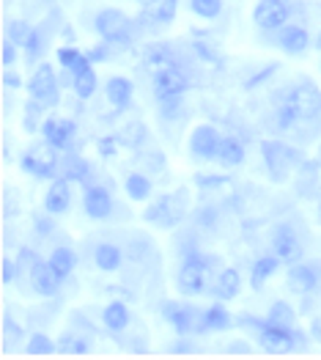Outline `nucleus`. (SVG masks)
I'll list each match as a JSON object with an SVG mask.
<instances>
[{"label":"nucleus","mask_w":321,"mask_h":360,"mask_svg":"<svg viewBox=\"0 0 321 360\" xmlns=\"http://www.w3.org/2000/svg\"><path fill=\"white\" fill-rule=\"evenodd\" d=\"M178 14V0H154L151 3V20L157 25H171Z\"/></svg>","instance_id":"33"},{"label":"nucleus","mask_w":321,"mask_h":360,"mask_svg":"<svg viewBox=\"0 0 321 360\" xmlns=\"http://www.w3.org/2000/svg\"><path fill=\"white\" fill-rule=\"evenodd\" d=\"M138 3H143V6H151V3H154V0H138Z\"/></svg>","instance_id":"58"},{"label":"nucleus","mask_w":321,"mask_h":360,"mask_svg":"<svg viewBox=\"0 0 321 360\" xmlns=\"http://www.w3.org/2000/svg\"><path fill=\"white\" fill-rule=\"evenodd\" d=\"M55 151L47 141H44V146H30L22 157H20V168L33 176V179H41V181H53L58 179V157H55Z\"/></svg>","instance_id":"3"},{"label":"nucleus","mask_w":321,"mask_h":360,"mask_svg":"<svg viewBox=\"0 0 321 360\" xmlns=\"http://www.w3.org/2000/svg\"><path fill=\"white\" fill-rule=\"evenodd\" d=\"M3 86H6L8 91H20L22 86H25V83H22L20 72H14L11 66H6V69H3Z\"/></svg>","instance_id":"51"},{"label":"nucleus","mask_w":321,"mask_h":360,"mask_svg":"<svg viewBox=\"0 0 321 360\" xmlns=\"http://www.w3.org/2000/svg\"><path fill=\"white\" fill-rule=\"evenodd\" d=\"M118 143H121V149H143L146 146V138H148V129L143 121H132V124H124L121 129L116 132Z\"/></svg>","instance_id":"29"},{"label":"nucleus","mask_w":321,"mask_h":360,"mask_svg":"<svg viewBox=\"0 0 321 360\" xmlns=\"http://www.w3.org/2000/svg\"><path fill=\"white\" fill-rule=\"evenodd\" d=\"M286 286H289L291 295L308 297V295L319 286V272H316V267H310V264H305V262L289 264V270H286Z\"/></svg>","instance_id":"16"},{"label":"nucleus","mask_w":321,"mask_h":360,"mask_svg":"<svg viewBox=\"0 0 321 360\" xmlns=\"http://www.w3.org/2000/svg\"><path fill=\"white\" fill-rule=\"evenodd\" d=\"M30 33H33V25H28L25 20H11V22H6V39L14 41L20 50L25 47V41H28Z\"/></svg>","instance_id":"36"},{"label":"nucleus","mask_w":321,"mask_h":360,"mask_svg":"<svg viewBox=\"0 0 321 360\" xmlns=\"http://www.w3.org/2000/svg\"><path fill=\"white\" fill-rule=\"evenodd\" d=\"M86 56L91 58V63H105V60L110 58V44L107 41H99L91 50H86Z\"/></svg>","instance_id":"49"},{"label":"nucleus","mask_w":321,"mask_h":360,"mask_svg":"<svg viewBox=\"0 0 321 360\" xmlns=\"http://www.w3.org/2000/svg\"><path fill=\"white\" fill-rule=\"evenodd\" d=\"M77 135V124L72 119H58V116H50V119L41 121V138L58 151L72 149V141Z\"/></svg>","instance_id":"11"},{"label":"nucleus","mask_w":321,"mask_h":360,"mask_svg":"<svg viewBox=\"0 0 321 360\" xmlns=\"http://www.w3.org/2000/svg\"><path fill=\"white\" fill-rule=\"evenodd\" d=\"M258 335V347L269 355H283V352H294V328H280V325H272L266 319Z\"/></svg>","instance_id":"12"},{"label":"nucleus","mask_w":321,"mask_h":360,"mask_svg":"<svg viewBox=\"0 0 321 360\" xmlns=\"http://www.w3.org/2000/svg\"><path fill=\"white\" fill-rule=\"evenodd\" d=\"M234 314L223 305V302H214L204 311V330L206 333H225L234 328Z\"/></svg>","instance_id":"25"},{"label":"nucleus","mask_w":321,"mask_h":360,"mask_svg":"<svg viewBox=\"0 0 321 360\" xmlns=\"http://www.w3.org/2000/svg\"><path fill=\"white\" fill-rule=\"evenodd\" d=\"M30 99L41 102V105H58V75L53 69V63H39L33 69L28 80Z\"/></svg>","instance_id":"8"},{"label":"nucleus","mask_w":321,"mask_h":360,"mask_svg":"<svg viewBox=\"0 0 321 360\" xmlns=\"http://www.w3.org/2000/svg\"><path fill=\"white\" fill-rule=\"evenodd\" d=\"M118 149H121V143H118L116 135H105V138H99L96 141V151L105 157V160H110V157H116Z\"/></svg>","instance_id":"47"},{"label":"nucleus","mask_w":321,"mask_h":360,"mask_svg":"<svg viewBox=\"0 0 321 360\" xmlns=\"http://www.w3.org/2000/svg\"><path fill=\"white\" fill-rule=\"evenodd\" d=\"M247 341H231L228 347V355H250V347H244Z\"/></svg>","instance_id":"55"},{"label":"nucleus","mask_w":321,"mask_h":360,"mask_svg":"<svg viewBox=\"0 0 321 360\" xmlns=\"http://www.w3.org/2000/svg\"><path fill=\"white\" fill-rule=\"evenodd\" d=\"M44 210L50 214H66L72 210V181L66 176H58V179L50 181V190L44 193Z\"/></svg>","instance_id":"19"},{"label":"nucleus","mask_w":321,"mask_h":360,"mask_svg":"<svg viewBox=\"0 0 321 360\" xmlns=\"http://www.w3.org/2000/svg\"><path fill=\"white\" fill-rule=\"evenodd\" d=\"M124 193H126L129 201L146 204V201H151V195H154V181H151V176H146V174L135 171V174H129V176L124 179Z\"/></svg>","instance_id":"24"},{"label":"nucleus","mask_w":321,"mask_h":360,"mask_svg":"<svg viewBox=\"0 0 321 360\" xmlns=\"http://www.w3.org/2000/svg\"><path fill=\"white\" fill-rule=\"evenodd\" d=\"M113 195L102 184H88L83 193V212L91 220H107L113 214Z\"/></svg>","instance_id":"14"},{"label":"nucleus","mask_w":321,"mask_h":360,"mask_svg":"<svg viewBox=\"0 0 321 360\" xmlns=\"http://www.w3.org/2000/svg\"><path fill=\"white\" fill-rule=\"evenodd\" d=\"M162 316H165V322L173 328L181 338L184 335H190V333L195 330H204V314H198L192 305H187V302H178V300H168L162 305Z\"/></svg>","instance_id":"6"},{"label":"nucleus","mask_w":321,"mask_h":360,"mask_svg":"<svg viewBox=\"0 0 321 360\" xmlns=\"http://www.w3.org/2000/svg\"><path fill=\"white\" fill-rule=\"evenodd\" d=\"M261 157H263V162H266V168H269V176L275 181H283L289 176L294 162H302V160H305L299 151L291 149V146L283 143V141H263Z\"/></svg>","instance_id":"4"},{"label":"nucleus","mask_w":321,"mask_h":360,"mask_svg":"<svg viewBox=\"0 0 321 360\" xmlns=\"http://www.w3.org/2000/svg\"><path fill=\"white\" fill-rule=\"evenodd\" d=\"M217 256L214 253H201V250H190L178 267V275H176V286L184 297H198L206 292V275L209 270L217 267Z\"/></svg>","instance_id":"1"},{"label":"nucleus","mask_w":321,"mask_h":360,"mask_svg":"<svg viewBox=\"0 0 321 360\" xmlns=\"http://www.w3.org/2000/svg\"><path fill=\"white\" fill-rule=\"evenodd\" d=\"M63 283L55 270L50 267V262H41V259H36L33 264H30V286H33V292L39 295V297H55L58 295V286Z\"/></svg>","instance_id":"17"},{"label":"nucleus","mask_w":321,"mask_h":360,"mask_svg":"<svg viewBox=\"0 0 321 360\" xmlns=\"http://www.w3.org/2000/svg\"><path fill=\"white\" fill-rule=\"evenodd\" d=\"M275 69H277V66H275V63H272V66H266V69H263V72H258V75H256V77H250V80H247V83H244V89H256V86H258V83H263V77H269V75H272V72H275Z\"/></svg>","instance_id":"54"},{"label":"nucleus","mask_w":321,"mask_h":360,"mask_svg":"<svg viewBox=\"0 0 321 360\" xmlns=\"http://www.w3.org/2000/svg\"><path fill=\"white\" fill-rule=\"evenodd\" d=\"M129 322H132V314H129V305L126 302L113 300L102 308V325L110 333H124L129 328Z\"/></svg>","instance_id":"23"},{"label":"nucleus","mask_w":321,"mask_h":360,"mask_svg":"<svg viewBox=\"0 0 321 360\" xmlns=\"http://www.w3.org/2000/svg\"><path fill=\"white\" fill-rule=\"evenodd\" d=\"M63 176L69 181H86L91 176V162L83 160V157H72L63 168Z\"/></svg>","instance_id":"37"},{"label":"nucleus","mask_w":321,"mask_h":360,"mask_svg":"<svg viewBox=\"0 0 321 360\" xmlns=\"http://www.w3.org/2000/svg\"><path fill=\"white\" fill-rule=\"evenodd\" d=\"M184 110V94L181 96H159V113L165 119H176Z\"/></svg>","instance_id":"40"},{"label":"nucleus","mask_w":321,"mask_h":360,"mask_svg":"<svg viewBox=\"0 0 321 360\" xmlns=\"http://www.w3.org/2000/svg\"><path fill=\"white\" fill-rule=\"evenodd\" d=\"M17 58H20V47L14 44V41H3V50H0V60H3V66H14L17 63Z\"/></svg>","instance_id":"50"},{"label":"nucleus","mask_w":321,"mask_h":360,"mask_svg":"<svg viewBox=\"0 0 321 360\" xmlns=\"http://www.w3.org/2000/svg\"><path fill=\"white\" fill-rule=\"evenodd\" d=\"M41 50H44V39H41V33L33 28V33L28 36V41H25V47H22V53L28 56V60H36L41 56Z\"/></svg>","instance_id":"43"},{"label":"nucleus","mask_w":321,"mask_h":360,"mask_svg":"<svg viewBox=\"0 0 321 360\" xmlns=\"http://www.w3.org/2000/svg\"><path fill=\"white\" fill-rule=\"evenodd\" d=\"M69 72H72V91L77 94V99H91L96 94L99 77H96L93 63H91V58H88L86 53L80 56V60L74 63V69H69Z\"/></svg>","instance_id":"18"},{"label":"nucleus","mask_w":321,"mask_h":360,"mask_svg":"<svg viewBox=\"0 0 321 360\" xmlns=\"http://www.w3.org/2000/svg\"><path fill=\"white\" fill-rule=\"evenodd\" d=\"M93 30L96 36H102V41L107 44H129V30L132 22L121 8H102L93 17Z\"/></svg>","instance_id":"5"},{"label":"nucleus","mask_w":321,"mask_h":360,"mask_svg":"<svg viewBox=\"0 0 321 360\" xmlns=\"http://www.w3.org/2000/svg\"><path fill=\"white\" fill-rule=\"evenodd\" d=\"M272 250L283 259V264H296V262H302V242L296 237V231H294L289 223H280L277 229H275V237H272Z\"/></svg>","instance_id":"13"},{"label":"nucleus","mask_w":321,"mask_h":360,"mask_svg":"<svg viewBox=\"0 0 321 360\" xmlns=\"http://www.w3.org/2000/svg\"><path fill=\"white\" fill-rule=\"evenodd\" d=\"M105 96H107V102L116 110H126L129 102H132V96H135V83L129 77H124V75H116V77H110L105 83Z\"/></svg>","instance_id":"21"},{"label":"nucleus","mask_w":321,"mask_h":360,"mask_svg":"<svg viewBox=\"0 0 321 360\" xmlns=\"http://www.w3.org/2000/svg\"><path fill=\"white\" fill-rule=\"evenodd\" d=\"M33 229H36V234L39 237H50V234H55V214H50V212H36L33 214Z\"/></svg>","instance_id":"39"},{"label":"nucleus","mask_w":321,"mask_h":360,"mask_svg":"<svg viewBox=\"0 0 321 360\" xmlns=\"http://www.w3.org/2000/svg\"><path fill=\"white\" fill-rule=\"evenodd\" d=\"M47 262H50V267L55 270L60 281H66L74 267H77V253L69 248V245H55L53 250H50V256H47Z\"/></svg>","instance_id":"26"},{"label":"nucleus","mask_w":321,"mask_h":360,"mask_svg":"<svg viewBox=\"0 0 321 360\" xmlns=\"http://www.w3.org/2000/svg\"><path fill=\"white\" fill-rule=\"evenodd\" d=\"M277 44L286 56H302L310 47V33L302 25H283L280 36H277Z\"/></svg>","instance_id":"20"},{"label":"nucleus","mask_w":321,"mask_h":360,"mask_svg":"<svg viewBox=\"0 0 321 360\" xmlns=\"http://www.w3.org/2000/svg\"><path fill=\"white\" fill-rule=\"evenodd\" d=\"M192 50L201 56V60H204V63H211V66H220V63H223V60H220V56H217V50H214V47H209L204 39H195Z\"/></svg>","instance_id":"44"},{"label":"nucleus","mask_w":321,"mask_h":360,"mask_svg":"<svg viewBox=\"0 0 321 360\" xmlns=\"http://www.w3.org/2000/svg\"><path fill=\"white\" fill-rule=\"evenodd\" d=\"M190 11L201 20H217L223 14V0H190Z\"/></svg>","instance_id":"34"},{"label":"nucleus","mask_w":321,"mask_h":360,"mask_svg":"<svg viewBox=\"0 0 321 360\" xmlns=\"http://www.w3.org/2000/svg\"><path fill=\"white\" fill-rule=\"evenodd\" d=\"M286 102L296 110L299 119H316V116L321 113V91L313 80H302V83H296V86L289 91Z\"/></svg>","instance_id":"9"},{"label":"nucleus","mask_w":321,"mask_h":360,"mask_svg":"<svg viewBox=\"0 0 321 360\" xmlns=\"http://www.w3.org/2000/svg\"><path fill=\"white\" fill-rule=\"evenodd\" d=\"M146 66L151 75H157V72H162V69H168V66H176V60L171 58V53H168L165 47H151L146 53Z\"/></svg>","instance_id":"35"},{"label":"nucleus","mask_w":321,"mask_h":360,"mask_svg":"<svg viewBox=\"0 0 321 360\" xmlns=\"http://www.w3.org/2000/svg\"><path fill=\"white\" fill-rule=\"evenodd\" d=\"M3 338H6V341H22V338H25L22 328L14 322V316H11L8 311L3 314Z\"/></svg>","instance_id":"42"},{"label":"nucleus","mask_w":321,"mask_h":360,"mask_svg":"<svg viewBox=\"0 0 321 360\" xmlns=\"http://www.w3.org/2000/svg\"><path fill=\"white\" fill-rule=\"evenodd\" d=\"M190 154L201 162H211L220 157V146H223V135L214 124H198L192 132H190Z\"/></svg>","instance_id":"7"},{"label":"nucleus","mask_w":321,"mask_h":360,"mask_svg":"<svg viewBox=\"0 0 321 360\" xmlns=\"http://www.w3.org/2000/svg\"><path fill=\"white\" fill-rule=\"evenodd\" d=\"M88 349H91V338H83V335H74V333H72L69 352H72V355H86Z\"/></svg>","instance_id":"52"},{"label":"nucleus","mask_w":321,"mask_h":360,"mask_svg":"<svg viewBox=\"0 0 321 360\" xmlns=\"http://www.w3.org/2000/svg\"><path fill=\"white\" fill-rule=\"evenodd\" d=\"M14 214H20V204H14V201H3V217H14Z\"/></svg>","instance_id":"56"},{"label":"nucleus","mask_w":321,"mask_h":360,"mask_svg":"<svg viewBox=\"0 0 321 360\" xmlns=\"http://www.w3.org/2000/svg\"><path fill=\"white\" fill-rule=\"evenodd\" d=\"M151 86H154L157 99L159 96H181V94H187V89H190V80H187V75L178 66H168V69L151 75Z\"/></svg>","instance_id":"15"},{"label":"nucleus","mask_w":321,"mask_h":360,"mask_svg":"<svg viewBox=\"0 0 321 360\" xmlns=\"http://www.w3.org/2000/svg\"><path fill=\"white\" fill-rule=\"evenodd\" d=\"M244 160H247V146L242 143V138H236V135H223V146H220L217 162H223L225 168H239Z\"/></svg>","instance_id":"28"},{"label":"nucleus","mask_w":321,"mask_h":360,"mask_svg":"<svg viewBox=\"0 0 321 360\" xmlns=\"http://www.w3.org/2000/svg\"><path fill=\"white\" fill-rule=\"evenodd\" d=\"M25 352L30 358H47V355H55L58 352V341H53L47 333H33L25 341Z\"/></svg>","instance_id":"31"},{"label":"nucleus","mask_w":321,"mask_h":360,"mask_svg":"<svg viewBox=\"0 0 321 360\" xmlns=\"http://www.w3.org/2000/svg\"><path fill=\"white\" fill-rule=\"evenodd\" d=\"M319 212H321V210H319ZM319 217H321V214H319Z\"/></svg>","instance_id":"61"},{"label":"nucleus","mask_w":321,"mask_h":360,"mask_svg":"<svg viewBox=\"0 0 321 360\" xmlns=\"http://www.w3.org/2000/svg\"><path fill=\"white\" fill-rule=\"evenodd\" d=\"M184 214H187V190L181 187L171 195H162L154 204H148L143 220L151 226H159V229H176L184 220Z\"/></svg>","instance_id":"2"},{"label":"nucleus","mask_w":321,"mask_h":360,"mask_svg":"<svg viewBox=\"0 0 321 360\" xmlns=\"http://www.w3.org/2000/svg\"><path fill=\"white\" fill-rule=\"evenodd\" d=\"M275 121H277V127H280V129H291L294 124L299 121V116H296V110H294L289 102H283V105H280V110H277V116H275Z\"/></svg>","instance_id":"46"},{"label":"nucleus","mask_w":321,"mask_h":360,"mask_svg":"<svg viewBox=\"0 0 321 360\" xmlns=\"http://www.w3.org/2000/svg\"><path fill=\"white\" fill-rule=\"evenodd\" d=\"M310 338H313L316 344H321V316H316V319L310 322Z\"/></svg>","instance_id":"57"},{"label":"nucleus","mask_w":321,"mask_h":360,"mask_svg":"<svg viewBox=\"0 0 321 360\" xmlns=\"http://www.w3.org/2000/svg\"><path fill=\"white\" fill-rule=\"evenodd\" d=\"M80 50L77 47H72V44H63V47H58V53H55V58H58L60 69H74V63L80 60Z\"/></svg>","instance_id":"41"},{"label":"nucleus","mask_w":321,"mask_h":360,"mask_svg":"<svg viewBox=\"0 0 321 360\" xmlns=\"http://www.w3.org/2000/svg\"><path fill=\"white\" fill-rule=\"evenodd\" d=\"M280 264H283V259H280L275 250H272L269 256H258V259L253 262V270H250V283H253V289H261L263 283L280 270Z\"/></svg>","instance_id":"27"},{"label":"nucleus","mask_w":321,"mask_h":360,"mask_svg":"<svg viewBox=\"0 0 321 360\" xmlns=\"http://www.w3.org/2000/svg\"><path fill=\"white\" fill-rule=\"evenodd\" d=\"M319 160H321V143H319Z\"/></svg>","instance_id":"60"},{"label":"nucleus","mask_w":321,"mask_h":360,"mask_svg":"<svg viewBox=\"0 0 321 360\" xmlns=\"http://www.w3.org/2000/svg\"><path fill=\"white\" fill-rule=\"evenodd\" d=\"M93 264L96 270L102 272H118L124 264V250L118 248L116 242H99L93 248Z\"/></svg>","instance_id":"22"},{"label":"nucleus","mask_w":321,"mask_h":360,"mask_svg":"<svg viewBox=\"0 0 321 360\" xmlns=\"http://www.w3.org/2000/svg\"><path fill=\"white\" fill-rule=\"evenodd\" d=\"M242 292V275L236 267H223L217 272V295L225 300H234L236 295Z\"/></svg>","instance_id":"30"},{"label":"nucleus","mask_w":321,"mask_h":360,"mask_svg":"<svg viewBox=\"0 0 321 360\" xmlns=\"http://www.w3.org/2000/svg\"><path fill=\"white\" fill-rule=\"evenodd\" d=\"M228 176H223V174H198L195 176V184L201 187V190H211V187H223V184H228Z\"/></svg>","instance_id":"48"},{"label":"nucleus","mask_w":321,"mask_h":360,"mask_svg":"<svg viewBox=\"0 0 321 360\" xmlns=\"http://www.w3.org/2000/svg\"><path fill=\"white\" fill-rule=\"evenodd\" d=\"M41 102H36V99H30L28 105H25V119H22V129L33 135V132H39V119H41Z\"/></svg>","instance_id":"38"},{"label":"nucleus","mask_w":321,"mask_h":360,"mask_svg":"<svg viewBox=\"0 0 321 360\" xmlns=\"http://www.w3.org/2000/svg\"><path fill=\"white\" fill-rule=\"evenodd\" d=\"M289 0H258V6L253 8V20L261 30H280L289 25Z\"/></svg>","instance_id":"10"},{"label":"nucleus","mask_w":321,"mask_h":360,"mask_svg":"<svg viewBox=\"0 0 321 360\" xmlns=\"http://www.w3.org/2000/svg\"><path fill=\"white\" fill-rule=\"evenodd\" d=\"M266 319L272 325H280V328H296V311L286 300L272 302L269 311H266Z\"/></svg>","instance_id":"32"},{"label":"nucleus","mask_w":321,"mask_h":360,"mask_svg":"<svg viewBox=\"0 0 321 360\" xmlns=\"http://www.w3.org/2000/svg\"><path fill=\"white\" fill-rule=\"evenodd\" d=\"M20 270H22L20 259H17V262H14V259H3V264H0V278H3V283H6V286L14 283V281L20 278Z\"/></svg>","instance_id":"45"},{"label":"nucleus","mask_w":321,"mask_h":360,"mask_svg":"<svg viewBox=\"0 0 321 360\" xmlns=\"http://www.w3.org/2000/svg\"><path fill=\"white\" fill-rule=\"evenodd\" d=\"M310 330H299V328H294V349H308L310 347Z\"/></svg>","instance_id":"53"},{"label":"nucleus","mask_w":321,"mask_h":360,"mask_svg":"<svg viewBox=\"0 0 321 360\" xmlns=\"http://www.w3.org/2000/svg\"><path fill=\"white\" fill-rule=\"evenodd\" d=\"M316 47L321 50V33H319V39H316Z\"/></svg>","instance_id":"59"}]
</instances>
